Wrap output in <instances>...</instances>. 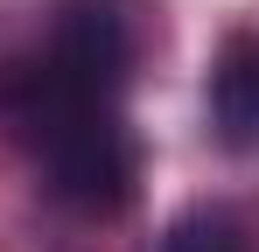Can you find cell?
Instances as JSON below:
<instances>
[{
	"mask_svg": "<svg viewBox=\"0 0 259 252\" xmlns=\"http://www.w3.org/2000/svg\"><path fill=\"white\" fill-rule=\"evenodd\" d=\"M161 252H252V245L224 210H189V217H175L161 231Z\"/></svg>",
	"mask_w": 259,
	"mask_h": 252,
	"instance_id": "3957f363",
	"label": "cell"
},
{
	"mask_svg": "<svg viewBox=\"0 0 259 252\" xmlns=\"http://www.w3.org/2000/svg\"><path fill=\"white\" fill-rule=\"evenodd\" d=\"M210 119L231 147H259V35H231L210 63Z\"/></svg>",
	"mask_w": 259,
	"mask_h": 252,
	"instance_id": "7a4b0ae2",
	"label": "cell"
},
{
	"mask_svg": "<svg viewBox=\"0 0 259 252\" xmlns=\"http://www.w3.org/2000/svg\"><path fill=\"white\" fill-rule=\"evenodd\" d=\"M0 119L49 175V196H63L70 210L112 217L133 203L140 140L119 112V91L77 77L49 49H28L0 70Z\"/></svg>",
	"mask_w": 259,
	"mask_h": 252,
	"instance_id": "6da1fadb",
	"label": "cell"
}]
</instances>
